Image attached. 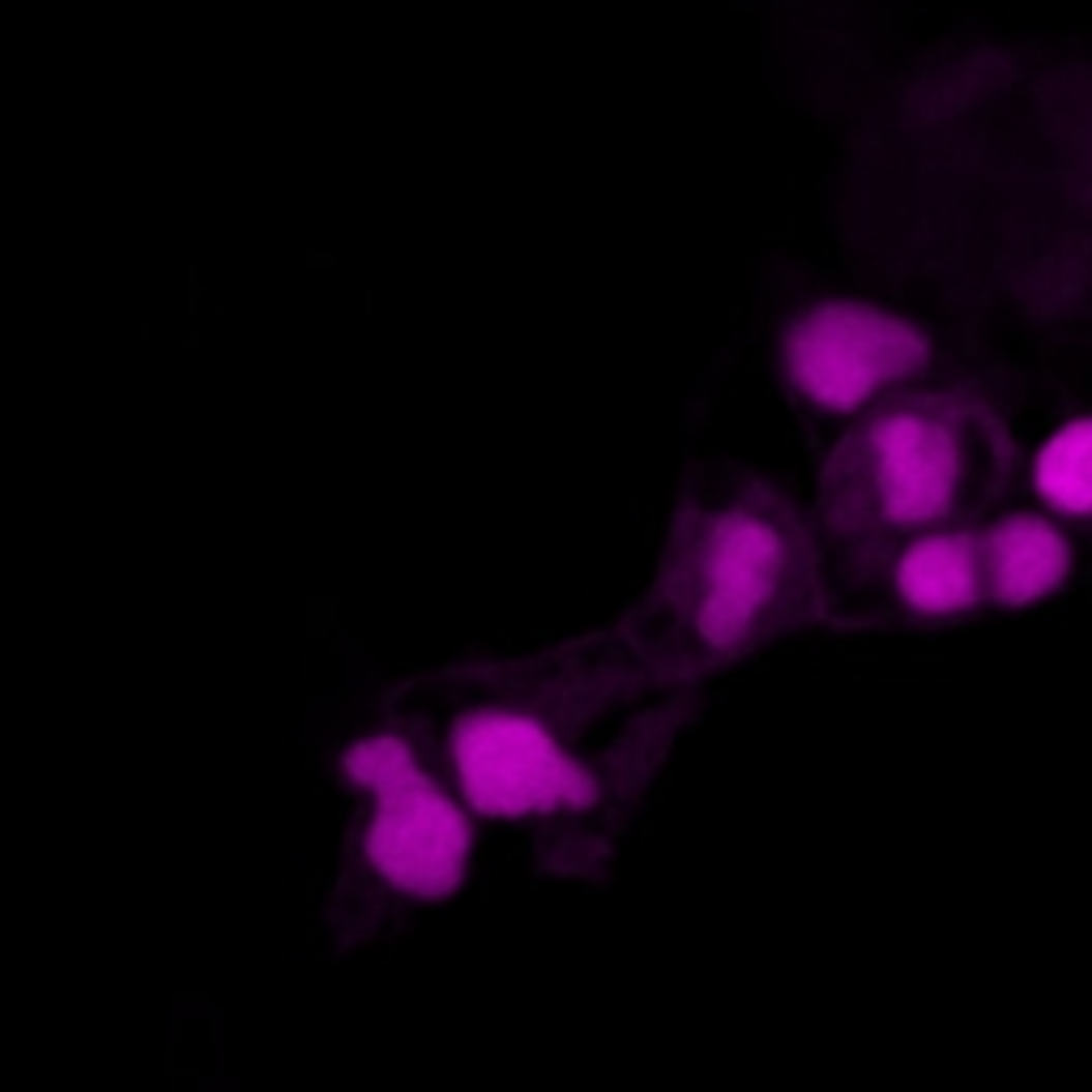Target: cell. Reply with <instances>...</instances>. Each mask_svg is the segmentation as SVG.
<instances>
[{"label": "cell", "mask_w": 1092, "mask_h": 1092, "mask_svg": "<svg viewBox=\"0 0 1092 1092\" xmlns=\"http://www.w3.org/2000/svg\"><path fill=\"white\" fill-rule=\"evenodd\" d=\"M991 432V414L952 389H905L858 414L820 474L824 563L866 577L913 534L956 525L981 482Z\"/></svg>", "instance_id": "3957f363"}, {"label": "cell", "mask_w": 1092, "mask_h": 1092, "mask_svg": "<svg viewBox=\"0 0 1092 1092\" xmlns=\"http://www.w3.org/2000/svg\"><path fill=\"white\" fill-rule=\"evenodd\" d=\"M1037 508L1067 525H1092V414L1059 422L1033 452Z\"/></svg>", "instance_id": "ba28073f"}, {"label": "cell", "mask_w": 1092, "mask_h": 1092, "mask_svg": "<svg viewBox=\"0 0 1092 1092\" xmlns=\"http://www.w3.org/2000/svg\"><path fill=\"white\" fill-rule=\"evenodd\" d=\"M427 687L406 717L440 777L474 820L534 836L563 875L607 866L691 691H661L619 627L538 657L462 666Z\"/></svg>", "instance_id": "6da1fadb"}, {"label": "cell", "mask_w": 1092, "mask_h": 1092, "mask_svg": "<svg viewBox=\"0 0 1092 1092\" xmlns=\"http://www.w3.org/2000/svg\"><path fill=\"white\" fill-rule=\"evenodd\" d=\"M892 607L918 623H956L991 607L985 589L981 538L973 525H939L922 530L892 551L884 563Z\"/></svg>", "instance_id": "8992f818"}, {"label": "cell", "mask_w": 1092, "mask_h": 1092, "mask_svg": "<svg viewBox=\"0 0 1092 1092\" xmlns=\"http://www.w3.org/2000/svg\"><path fill=\"white\" fill-rule=\"evenodd\" d=\"M985 589L999 611H1033L1054 602L1075 577V542L1067 521L1045 508H1011L977 525Z\"/></svg>", "instance_id": "52a82bcc"}, {"label": "cell", "mask_w": 1092, "mask_h": 1092, "mask_svg": "<svg viewBox=\"0 0 1092 1092\" xmlns=\"http://www.w3.org/2000/svg\"><path fill=\"white\" fill-rule=\"evenodd\" d=\"M337 777L350 794L333 905L346 935L367 939L384 922L440 905L466 884L478 820L440 777L406 709L350 734Z\"/></svg>", "instance_id": "277c9868"}, {"label": "cell", "mask_w": 1092, "mask_h": 1092, "mask_svg": "<svg viewBox=\"0 0 1092 1092\" xmlns=\"http://www.w3.org/2000/svg\"><path fill=\"white\" fill-rule=\"evenodd\" d=\"M931 333L866 299H816L781 329V376L820 414L858 418L913 389L931 367Z\"/></svg>", "instance_id": "5b68a950"}, {"label": "cell", "mask_w": 1092, "mask_h": 1092, "mask_svg": "<svg viewBox=\"0 0 1092 1092\" xmlns=\"http://www.w3.org/2000/svg\"><path fill=\"white\" fill-rule=\"evenodd\" d=\"M816 521L764 478H721L687 496L666 530L657 577L619 623L661 691L734 666L820 611Z\"/></svg>", "instance_id": "7a4b0ae2"}]
</instances>
